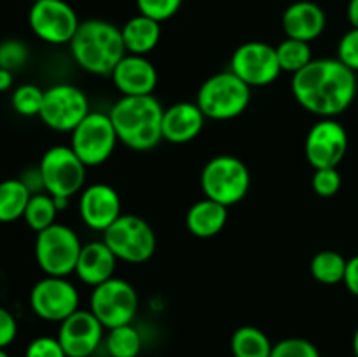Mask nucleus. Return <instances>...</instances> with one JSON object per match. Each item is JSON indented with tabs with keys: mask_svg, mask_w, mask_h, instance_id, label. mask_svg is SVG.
<instances>
[{
	"mask_svg": "<svg viewBox=\"0 0 358 357\" xmlns=\"http://www.w3.org/2000/svg\"><path fill=\"white\" fill-rule=\"evenodd\" d=\"M292 94L304 111L318 118L343 114L357 97V74L338 58L313 59L301 72L294 74Z\"/></svg>",
	"mask_w": 358,
	"mask_h": 357,
	"instance_id": "nucleus-1",
	"label": "nucleus"
},
{
	"mask_svg": "<svg viewBox=\"0 0 358 357\" xmlns=\"http://www.w3.org/2000/svg\"><path fill=\"white\" fill-rule=\"evenodd\" d=\"M164 107L154 94L121 97L108 111L119 142L136 153H147L163 140Z\"/></svg>",
	"mask_w": 358,
	"mask_h": 357,
	"instance_id": "nucleus-2",
	"label": "nucleus"
},
{
	"mask_svg": "<svg viewBox=\"0 0 358 357\" xmlns=\"http://www.w3.org/2000/svg\"><path fill=\"white\" fill-rule=\"evenodd\" d=\"M70 52L77 65L93 76H110L126 55L121 28L105 20L80 21L70 41Z\"/></svg>",
	"mask_w": 358,
	"mask_h": 357,
	"instance_id": "nucleus-3",
	"label": "nucleus"
},
{
	"mask_svg": "<svg viewBox=\"0 0 358 357\" xmlns=\"http://www.w3.org/2000/svg\"><path fill=\"white\" fill-rule=\"evenodd\" d=\"M252 100V88L247 86L231 70L219 72L203 80L196 94V104L206 119L229 121L248 108Z\"/></svg>",
	"mask_w": 358,
	"mask_h": 357,
	"instance_id": "nucleus-4",
	"label": "nucleus"
},
{
	"mask_svg": "<svg viewBox=\"0 0 358 357\" xmlns=\"http://www.w3.org/2000/svg\"><path fill=\"white\" fill-rule=\"evenodd\" d=\"M201 191L205 198L233 206L240 203L250 191L252 175L247 164L236 156L220 154L206 161L201 170Z\"/></svg>",
	"mask_w": 358,
	"mask_h": 357,
	"instance_id": "nucleus-5",
	"label": "nucleus"
},
{
	"mask_svg": "<svg viewBox=\"0 0 358 357\" xmlns=\"http://www.w3.org/2000/svg\"><path fill=\"white\" fill-rule=\"evenodd\" d=\"M101 240L108 245L119 261L129 265H142L149 261L157 247L152 226L135 214H122L110 227L103 231Z\"/></svg>",
	"mask_w": 358,
	"mask_h": 357,
	"instance_id": "nucleus-6",
	"label": "nucleus"
},
{
	"mask_svg": "<svg viewBox=\"0 0 358 357\" xmlns=\"http://www.w3.org/2000/svg\"><path fill=\"white\" fill-rule=\"evenodd\" d=\"M80 238L66 224L55 223L48 230L37 233L35 238V261L38 268L49 276H69L76 272L79 259Z\"/></svg>",
	"mask_w": 358,
	"mask_h": 357,
	"instance_id": "nucleus-7",
	"label": "nucleus"
},
{
	"mask_svg": "<svg viewBox=\"0 0 358 357\" xmlns=\"http://www.w3.org/2000/svg\"><path fill=\"white\" fill-rule=\"evenodd\" d=\"M45 192L55 198H72L86 184L87 167L70 146H52L38 163Z\"/></svg>",
	"mask_w": 358,
	"mask_h": 357,
	"instance_id": "nucleus-8",
	"label": "nucleus"
},
{
	"mask_svg": "<svg viewBox=\"0 0 358 357\" xmlns=\"http://www.w3.org/2000/svg\"><path fill=\"white\" fill-rule=\"evenodd\" d=\"M119 139L108 112L91 111L70 136V147L87 168L100 167L114 154Z\"/></svg>",
	"mask_w": 358,
	"mask_h": 357,
	"instance_id": "nucleus-9",
	"label": "nucleus"
},
{
	"mask_svg": "<svg viewBox=\"0 0 358 357\" xmlns=\"http://www.w3.org/2000/svg\"><path fill=\"white\" fill-rule=\"evenodd\" d=\"M90 310L105 329L131 324L138 312V293L128 280L112 276L107 282L93 287Z\"/></svg>",
	"mask_w": 358,
	"mask_h": 357,
	"instance_id": "nucleus-10",
	"label": "nucleus"
},
{
	"mask_svg": "<svg viewBox=\"0 0 358 357\" xmlns=\"http://www.w3.org/2000/svg\"><path fill=\"white\" fill-rule=\"evenodd\" d=\"M90 112V100L80 88L59 83L44 90V102L38 118L55 132L72 133Z\"/></svg>",
	"mask_w": 358,
	"mask_h": 357,
	"instance_id": "nucleus-11",
	"label": "nucleus"
},
{
	"mask_svg": "<svg viewBox=\"0 0 358 357\" xmlns=\"http://www.w3.org/2000/svg\"><path fill=\"white\" fill-rule=\"evenodd\" d=\"M28 24L42 42L63 46L70 44L80 21L76 9L65 0H38L31 4Z\"/></svg>",
	"mask_w": 358,
	"mask_h": 357,
	"instance_id": "nucleus-12",
	"label": "nucleus"
},
{
	"mask_svg": "<svg viewBox=\"0 0 358 357\" xmlns=\"http://www.w3.org/2000/svg\"><path fill=\"white\" fill-rule=\"evenodd\" d=\"M79 290L66 276L45 275L30 290V308L38 318L63 322L79 310Z\"/></svg>",
	"mask_w": 358,
	"mask_h": 357,
	"instance_id": "nucleus-13",
	"label": "nucleus"
},
{
	"mask_svg": "<svg viewBox=\"0 0 358 357\" xmlns=\"http://www.w3.org/2000/svg\"><path fill=\"white\" fill-rule=\"evenodd\" d=\"M229 70L250 88L269 86L282 74L276 48L262 41L238 46L231 56Z\"/></svg>",
	"mask_w": 358,
	"mask_h": 357,
	"instance_id": "nucleus-14",
	"label": "nucleus"
},
{
	"mask_svg": "<svg viewBox=\"0 0 358 357\" xmlns=\"http://www.w3.org/2000/svg\"><path fill=\"white\" fill-rule=\"evenodd\" d=\"M348 150V133L334 118H322L315 122L304 140V154L315 170L338 168Z\"/></svg>",
	"mask_w": 358,
	"mask_h": 357,
	"instance_id": "nucleus-15",
	"label": "nucleus"
},
{
	"mask_svg": "<svg viewBox=\"0 0 358 357\" xmlns=\"http://www.w3.org/2000/svg\"><path fill=\"white\" fill-rule=\"evenodd\" d=\"M103 324L91 310H77L59 322L58 336L66 357H90L103 342Z\"/></svg>",
	"mask_w": 358,
	"mask_h": 357,
	"instance_id": "nucleus-16",
	"label": "nucleus"
},
{
	"mask_svg": "<svg viewBox=\"0 0 358 357\" xmlns=\"http://www.w3.org/2000/svg\"><path fill=\"white\" fill-rule=\"evenodd\" d=\"M79 214L87 227L103 233L122 216L121 196L112 186L103 182L87 186L80 191Z\"/></svg>",
	"mask_w": 358,
	"mask_h": 357,
	"instance_id": "nucleus-17",
	"label": "nucleus"
},
{
	"mask_svg": "<svg viewBox=\"0 0 358 357\" xmlns=\"http://www.w3.org/2000/svg\"><path fill=\"white\" fill-rule=\"evenodd\" d=\"M110 77L122 97L152 94L157 86V80H159L156 66L147 56L129 55V52L122 56Z\"/></svg>",
	"mask_w": 358,
	"mask_h": 357,
	"instance_id": "nucleus-18",
	"label": "nucleus"
},
{
	"mask_svg": "<svg viewBox=\"0 0 358 357\" xmlns=\"http://www.w3.org/2000/svg\"><path fill=\"white\" fill-rule=\"evenodd\" d=\"M206 115L196 102H177L164 108L163 140L170 144L192 142L203 132Z\"/></svg>",
	"mask_w": 358,
	"mask_h": 357,
	"instance_id": "nucleus-19",
	"label": "nucleus"
},
{
	"mask_svg": "<svg viewBox=\"0 0 358 357\" xmlns=\"http://www.w3.org/2000/svg\"><path fill=\"white\" fill-rule=\"evenodd\" d=\"M283 31L289 38L313 42L324 34L327 27L325 10L311 0H299L290 4L282 16Z\"/></svg>",
	"mask_w": 358,
	"mask_h": 357,
	"instance_id": "nucleus-20",
	"label": "nucleus"
},
{
	"mask_svg": "<svg viewBox=\"0 0 358 357\" xmlns=\"http://www.w3.org/2000/svg\"><path fill=\"white\" fill-rule=\"evenodd\" d=\"M117 261L119 259L103 240L90 241L80 248L73 273L86 286L96 287L114 276Z\"/></svg>",
	"mask_w": 358,
	"mask_h": 357,
	"instance_id": "nucleus-21",
	"label": "nucleus"
},
{
	"mask_svg": "<svg viewBox=\"0 0 358 357\" xmlns=\"http://www.w3.org/2000/svg\"><path fill=\"white\" fill-rule=\"evenodd\" d=\"M227 217H229L227 206L210 198H203L192 203L191 209L187 210L185 226L192 237L212 238L226 227Z\"/></svg>",
	"mask_w": 358,
	"mask_h": 357,
	"instance_id": "nucleus-22",
	"label": "nucleus"
},
{
	"mask_svg": "<svg viewBox=\"0 0 358 357\" xmlns=\"http://www.w3.org/2000/svg\"><path fill=\"white\" fill-rule=\"evenodd\" d=\"M126 52L147 56L157 48L161 41V23L143 14L129 18L121 28Z\"/></svg>",
	"mask_w": 358,
	"mask_h": 357,
	"instance_id": "nucleus-23",
	"label": "nucleus"
},
{
	"mask_svg": "<svg viewBox=\"0 0 358 357\" xmlns=\"http://www.w3.org/2000/svg\"><path fill=\"white\" fill-rule=\"evenodd\" d=\"M271 340L254 326H241L231 336V352L234 357H271Z\"/></svg>",
	"mask_w": 358,
	"mask_h": 357,
	"instance_id": "nucleus-24",
	"label": "nucleus"
},
{
	"mask_svg": "<svg viewBox=\"0 0 358 357\" xmlns=\"http://www.w3.org/2000/svg\"><path fill=\"white\" fill-rule=\"evenodd\" d=\"M31 192L20 178H6L0 182V223H14L23 219Z\"/></svg>",
	"mask_w": 358,
	"mask_h": 357,
	"instance_id": "nucleus-25",
	"label": "nucleus"
},
{
	"mask_svg": "<svg viewBox=\"0 0 358 357\" xmlns=\"http://www.w3.org/2000/svg\"><path fill=\"white\" fill-rule=\"evenodd\" d=\"M345 255L336 251H320L313 255L310 262V272L317 282L324 286H336L345 280L346 273Z\"/></svg>",
	"mask_w": 358,
	"mask_h": 357,
	"instance_id": "nucleus-26",
	"label": "nucleus"
},
{
	"mask_svg": "<svg viewBox=\"0 0 358 357\" xmlns=\"http://www.w3.org/2000/svg\"><path fill=\"white\" fill-rule=\"evenodd\" d=\"M58 212L59 210L56 206L55 198L49 192H37V195H31L30 200H28L23 220L30 230H34L35 233H41V231L48 230L49 226L56 223Z\"/></svg>",
	"mask_w": 358,
	"mask_h": 357,
	"instance_id": "nucleus-27",
	"label": "nucleus"
},
{
	"mask_svg": "<svg viewBox=\"0 0 358 357\" xmlns=\"http://www.w3.org/2000/svg\"><path fill=\"white\" fill-rule=\"evenodd\" d=\"M276 56L282 72L297 74L313 62V52H311L310 42L297 41V38H283L276 46Z\"/></svg>",
	"mask_w": 358,
	"mask_h": 357,
	"instance_id": "nucleus-28",
	"label": "nucleus"
},
{
	"mask_svg": "<svg viewBox=\"0 0 358 357\" xmlns=\"http://www.w3.org/2000/svg\"><path fill=\"white\" fill-rule=\"evenodd\" d=\"M105 346L110 357H138L142 350V336L133 324L108 329Z\"/></svg>",
	"mask_w": 358,
	"mask_h": 357,
	"instance_id": "nucleus-29",
	"label": "nucleus"
},
{
	"mask_svg": "<svg viewBox=\"0 0 358 357\" xmlns=\"http://www.w3.org/2000/svg\"><path fill=\"white\" fill-rule=\"evenodd\" d=\"M42 102H44V90H41L37 84H21L13 91V97H10L14 112L24 118H34L41 114Z\"/></svg>",
	"mask_w": 358,
	"mask_h": 357,
	"instance_id": "nucleus-30",
	"label": "nucleus"
},
{
	"mask_svg": "<svg viewBox=\"0 0 358 357\" xmlns=\"http://www.w3.org/2000/svg\"><path fill=\"white\" fill-rule=\"evenodd\" d=\"M28 56L30 51L20 38H6L0 42V69H7L10 72L20 70L28 62Z\"/></svg>",
	"mask_w": 358,
	"mask_h": 357,
	"instance_id": "nucleus-31",
	"label": "nucleus"
},
{
	"mask_svg": "<svg viewBox=\"0 0 358 357\" xmlns=\"http://www.w3.org/2000/svg\"><path fill=\"white\" fill-rule=\"evenodd\" d=\"M271 357H322L315 343L306 338H283L273 345Z\"/></svg>",
	"mask_w": 358,
	"mask_h": 357,
	"instance_id": "nucleus-32",
	"label": "nucleus"
},
{
	"mask_svg": "<svg viewBox=\"0 0 358 357\" xmlns=\"http://www.w3.org/2000/svg\"><path fill=\"white\" fill-rule=\"evenodd\" d=\"M182 4L184 0H136L138 13L152 18L159 23L171 20L180 10Z\"/></svg>",
	"mask_w": 358,
	"mask_h": 357,
	"instance_id": "nucleus-33",
	"label": "nucleus"
},
{
	"mask_svg": "<svg viewBox=\"0 0 358 357\" xmlns=\"http://www.w3.org/2000/svg\"><path fill=\"white\" fill-rule=\"evenodd\" d=\"M311 188L320 198H332L341 189V174L338 168H318L311 178Z\"/></svg>",
	"mask_w": 358,
	"mask_h": 357,
	"instance_id": "nucleus-34",
	"label": "nucleus"
},
{
	"mask_svg": "<svg viewBox=\"0 0 358 357\" xmlns=\"http://www.w3.org/2000/svg\"><path fill=\"white\" fill-rule=\"evenodd\" d=\"M338 59L353 72H358V28L352 27L338 44Z\"/></svg>",
	"mask_w": 358,
	"mask_h": 357,
	"instance_id": "nucleus-35",
	"label": "nucleus"
},
{
	"mask_svg": "<svg viewBox=\"0 0 358 357\" xmlns=\"http://www.w3.org/2000/svg\"><path fill=\"white\" fill-rule=\"evenodd\" d=\"M24 357H66V354L58 338L38 336L28 343Z\"/></svg>",
	"mask_w": 358,
	"mask_h": 357,
	"instance_id": "nucleus-36",
	"label": "nucleus"
},
{
	"mask_svg": "<svg viewBox=\"0 0 358 357\" xmlns=\"http://www.w3.org/2000/svg\"><path fill=\"white\" fill-rule=\"evenodd\" d=\"M17 336V321L7 308L0 307V349H7Z\"/></svg>",
	"mask_w": 358,
	"mask_h": 357,
	"instance_id": "nucleus-37",
	"label": "nucleus"
},
{
	"mask_svg": "<svg viewBox=\"0 0 358 357\" xmlns=\"http://www.w3.org/2000/svg\"><path fill=\"white\" fill-rule=\"evenodd\" d=\"M20 181L23 182L24 186H27V189L31 192V195H37V192H44L45 191L41 170H38V164H37V167L24 170L23 174H21Z\"/></svg>",
	"mask_w": 358,
	"mask_h": 357,
	"instance_id": "nucleus-38",
	"label": "nucleus"
},
{
	"mask_svg": "<svg viewBox=\"0 0 358 357\" xmlns=\"http://www.w3.org/2000/svg\"><path fill=\"white\" fill-rule=\"evenodd\" d=\"M343 282H345L346 289L358 298V255H353L346 262V273Z\"/></svg>",
	"mask_w": 358,
	"mask_h": 357,
	"instance_id": "nucleus-39",
	"label": "nucleus"
},
{
	"mask_svg": "<svg viewBox=\"0 0 358 357\" xmlns=\"http://www.w3.org/2000/svg\"><path fill=\"white\" fill-rule=\"evenodd\" d=\"M14 83V72L7 69H0V93L2 91H9Z\"/></svg>",
	"mask_w": 358,
	"mask_h": 357,
	"instance_id": "nucleus-40",
	"label": "nucleus"
},
{
	"mask_svg": "<svg viewBox=\"0 0 358 357\" xmlns=\"http://www.w3.org/2000/svg\"><path fill=\"white\" fill-rule=\"evenodd\" d=\"M348 20L352 27L358 28V0H350L348 2Z\"/></svg>",
	"mask_w": 358,
	"mask_h": 357,
	"instance_id": "nucleus-41",
	"label": "nucleus"
},
{
	"mask_svg": "<svg viewBox=\"0 0 358 357\" xmlns=\"http://www.w3.org/2000/svg\"><path fill=\"white\" fill-rule=\"evenodd\" d=\"M353 354H355V357H358V328L355 335H353Z\"/></svg>",
	"mask_w": 358,
	"mask_h": 357,
	"instance_id": "nucleus-42",
	"label": "nucleus"
},
{
	"mask_svg": "<svg viewBox=\"0 0 358 357\" xmlns=\"http://www.w3.org/2000/svg\"><path fill=\"white\" fill-rule=\"evenodd\" d=\"M0 357H10V356L6 352V349H0Z\"/></svg>",
	"mask_w": 358,
	"mask_h": 357,
	"instance_id": "nucleus-43",
	"label": "nucleus"
},
{
	"mask_svg": "<svg viewBox=\"0 0 358 357\" xmlns=\"http://www.w3.org/2000/svg\"><path fill=\"white\" fill-rule=\"evenodd\" d=\"M34 2H38V0H34Z\"/></svg>",
	"mask_w": 358,
	"mask_h": 357,
	"instance_id": "nucleus-44",
	"label": "nucleus"
}]
</instances>
